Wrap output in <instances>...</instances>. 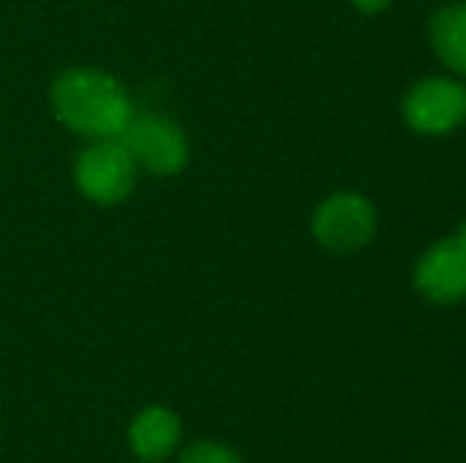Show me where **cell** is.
Returning a JSON list of instances; mask_svg holds the SVG:
<instances>
[{
  "mask_svg": "<svg viewBox=\"0 0 466 463\" xmlns=\"http://www.w3.org/2000/svg\"><path fill=\"white\" fill-rule=\"evenodd\" d=\"M51 112L76 136L115 140L137 108L115 74L98 67H70L51 83Z\"/></svg>",
  "mask_w": 466,
  "mask_h": 463,
  "instance_id": "cell-1",
  "label": "cell"
},
{
  "mask_svg": "<svg viewBox=\"0 0 466 463\" xmlns=\"http://www.w3.org/2000/svg\"><path fill=\"white\" fill-rule=\"evenodd\" d=\"M140 168L130 159L124 143L89 140L74 159V185L86 200L98 206H117L134 194Z\"/></svg>",
  "mask_w": 466,
  "mask_h": 463,
  "instance_id": "cell-2",
  "label": "cell"
},
{
  "mask_svg": "<svg viewBox=\"0 0 466 463\" xmlns=\"http://www.w3.org/2000/svg\"><path fill=\"white\" fill-rule=\"evenodd\" d=\"M117 140L124 143L137 168L156 178H172L185 172L190 159L187 134L181 130V124L162 112H134Z\"/></svg>",
  "mask_w": 466,
  "mask_h": 463,
  "instance_id": "cell-3",
  "label": "cell"
},
{
  "mask_svg": "<svg viewBox=\"0 0 466 463\" xmlns=\"http://www.w3.org/2000/svg\"><path fill=\"white\" fill-rule=\"evenodd\" d=\"M374 232H378V210L365 194L356 191L330 194L311 216V235L318 245L337 254L362 251L365 245H371Z\"/></svg>",
  "mask_w": 466,
  "mask_h": 463,
  "instance_id": "cell-4",
  "label": "cell"
},
{
  "mask_svg": "<svg viewBox=\"0 0 466 463\" xmlns=\"http://www.w3.org/2000/svg\"><path fill=\"white\" fill-rule=\"evenodd\" d=\"M403 117L416 134H451L466 121V86L448 76H425L406 93Z\"/></svg>",
  "mask_w": 466,
  "mask_h": 463,
  "instance_id": "cell-5",
  "label": "cell"
},
{
  "mask_svg": "<svg viewBox=\"0 0 466 463\" xmlns=\"http://www.w3.org/2000/svg\"><path fill=\"white\" fill-rule=\"evenodd\" d=\"M412 286L435 305L466 302V238L461 232L435 241L412 270Z\"/></svg>",
  "mask_w": 466,
  "mask_h": 463,
  "instance_id": "cell-6",
  "label": "cell"
},
{
  "mask_svg": "<svg viewBox=\"0 0 466 463\" xmlns=\"http://www.w3.org/2000/svg\"><path fill=\"white\" fill-rule=\"evenodd\" d=\"M181 435H185L181 416L175 413V409L153 403V407H143L140 413L130 419L127 445L137 460L162 463L181 448Z\"/></svg>",
  "mask_w": 466,
  "mask_h": 463,
  "instance_id": "cell-7",
  "label": "cell"
},
{
  "mask_svg": "<svg viewBox=\"0 0 466 463\" xmlns=\"http://www.w3.org/2000/svg\"><path fill=\"white\" fill-rule=\"evenodd\" d=\"M429 42L444 67L466 76V0H457V4L431 13Z\"/></svg>",
  "mask_w": 466,
  "mask_h": 463,
  "instance_id": "cell-8",
  "label": "cell"
},
{
  "mask_svg": "<svg viewBox=\"0 0 466 463\" xmlns=\"http://www.w3.org/2000/svg\"><path fill=\"white\" fill-rule=\"evenodd\" d=\"M178 463H245L238 451L213 438H197L178 448Z\"/></svg>",
  "mask_w": 466,
  "mask_h": 463,
  "instance_id": "cell-9",
  "label": "cell"
},
{
  "mask_svg": "<svg viewBox=\"0 0 466 463\" xmlns=\"http://www.w3.org/2000/svg\"><path fill=\"white\" fill-rule=\"evenodd\" d=\"M352 6L359 13H365V16H378V13H384L390 6V0H352Z\"/></svg>",
  "mask_w": 466,
  "mask_h": 463,
  "instance_id": "cell-10",
  "label": "cell"
}]
</instances>
